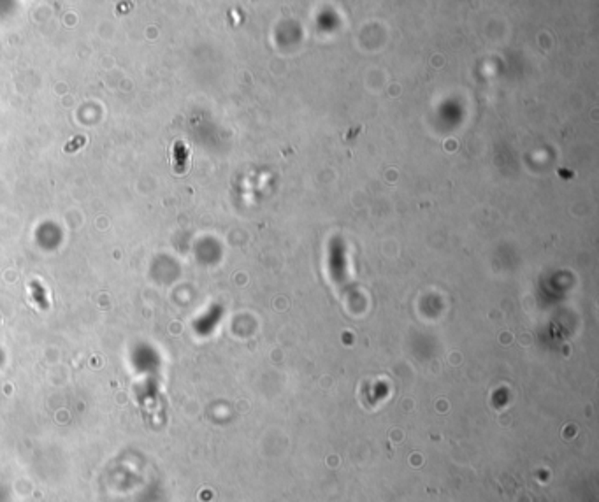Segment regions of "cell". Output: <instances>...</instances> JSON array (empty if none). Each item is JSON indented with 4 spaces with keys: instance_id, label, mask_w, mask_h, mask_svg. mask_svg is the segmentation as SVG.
<instances>
[{
    "instance_id": "cell-1",
    "label": "cell",
    "mask_w": 599,
    "mask_h": 502,
    "mask_svg": "<svg viewBox=\"0 0 599 502\" xmlns=\"http://www.w3.org/2000/svg\"><path fill=\"white\" fill-rule=\"evenodd\" d=\"M85 142H86L85 135H77V137L74 139V141H71V142H67V144H65L64 151H65V153H73V151L79 150V148H81L83 144H85Z\"/></svg>"
}]
</instances>
